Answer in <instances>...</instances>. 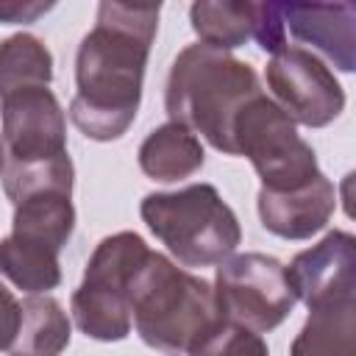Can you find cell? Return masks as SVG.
I'll list each match as a JSON object with an SVG mask.
<instances>
[{
  "label": "cell",
  "mask_w": 356,
  "mask_h": 356,
  "mask_svg": "<svg viewBox=\"0 0 356 356\" xmlns=\"http://www.w3.org/2000/svg\"><path fill=\"white\" fill-rule=\"evenodd\" d=\"M256 8L259 3H192L189 19L200 44L214 50H231L245 44L256 28Z\"/></svg>",
  "instance_id": "obj_17"
},
{
  "label": "cell",
  "mask_w": 356,
  "mask_h": 356,
  "mask_svg": "<svg viewBox=\"0 0 356 356\" xmlns=\"http://www.w3.org/2000/svg\"><path fill=\"white\" fill-rule=\"evenodd\" d=\"M231 142L234 156L250 159L264 192H295L323 175L314 150L298 136L295 122L267 95L242 106L231 125Z\"/></svg>",
  "instance_id": "obj_8"
},
{
  "label": "cell",
  "mask_w": 356,
  "mask_h": 356,
  "mask_svg": "<svg viewBox=\"0 0 356 356\" xmlns=\"http://www.w3.org/2000/svg\"><path fill=\"white\" fill-rule=\"evenodd\" d=\"M214 300L225 323L261 334L278 328L298 298L278 259L264 253H239L220 261Z\"/></svg>",
  "instance_id": "obj_9"
},
{
  "label": "cell",
  "mask_w": 356,
  "mask_h": 356,
  "mask_svg": "<svg viewBox=\"0 0 356 356\" xmlns=\"http://www.w3.org/2000/svg\"><path fill=\"white\" fill-rule=\"evenodd\" d=\"M19 320H22L19 300L11 295V289H6L0 284V350H8L14 345L17 331H19Z\"/></svg>",
  "instance_id": "obj_21"
},
{
  "label": "cell",
  "mask_w": 356,
  "mask_h": 356,
  "mask_svg": "<svg viewBox=\"0 0 356 356\" xmlns=\"http://www.w3.org/2000/svg\"><path fill=\"white\" fill-rule=\"evenodd\" d=\"M147 245L134 231H120L106 236L92 259L86 261L83 281L72 292L75 325L100 342H120L131 334V306L128 286L136 267L145 261Z\"/></svg>",
  "instance_id": "obj_7"
},
{
  "label": "cell",
  "mask_w": 356,
  "mask_h": 356,
  "mask_svg": "<svg viewBox=\"0 0 356 356\" xmlns=\"http://www.w3.org/2000/svg\"><path fill=\"white\" fill-rule=\"evenodd\" d=\"M356 300L309 309V320L292 339L289 356H353Z\"/></svg>",
  "instance_id": "obj_15"
},
{
  "label": "cell",
  "mask_w": 356,
  "mask_h": 356,
  "mask_svg": "<svg viewBox=\"0 0 356 356\" xmlns=\"http://www.w3.org/2000/svg\"><path fill=\"white\" fill-rule=\"evenodd\" d=\"M22 320L8 356H61L70 345V320L58 300L47 295H28L19 303Z\"/></svg>",
  "instance_id": "obj_16"
},
{
  "label": "cell",
  "mask_w": 356,
  "mask_h": 356,
  "mask_svg": "<svg viewBox=\"0 0 356 356\" xmlns=\"http://www.w3.org/2000/svg\"><path fill=\"white\" fill-rule=\"evenodd\" d=\"M253 39L270 56H275L278 50L286 47V31H284V22H281V14H278V3H259Z\"/></svg>",
  "instance_id": "obj_20"
},
{
  "label": "cell",
  "mask_w": 356,
  "mask_h": 356,
  "mask_svg": "<svg viewBox=\"0 0 356 356\" xmlns=\"http://www.w3.org/2000/svg\"><path fill=\"white\" fill-rule=\"evenodd\" d=\"M161 6L100 3L95 28L81 39L75 56V97L70 120L95 139H120L134 122L142 100V78L156 39Z\"/></svg>",
  "instance_id": "obj_1"
},
{
  "label": "cell",
  "mask_w": 356,
  "mask_h": 356,
  "mask_svg": "<svg viewBox=\"0 0 356 356\" xmlns=\"http://www.w3.org/2000/svg\"><path fill=\"white\" fill-rule=\"evenodd\" d=\"M3 167H6V150H3V139H0V172H3Z\"/></svg>",
  "instance_id": "obj_23"
},
{
  "label": "cell",
  "mask_w": 356,
  "mask_h": 356,
  "mask_svg": "<svg viewBox=\"0 0 356 356\" xmlns=\"http://www.w3.org/2000/svg\"><path fill=\"white\" fill-rule=\"evenodd\" d=\"M337 209L334 184L320 175L314 184L295 192H264L259 189V217L261 225L281 239H309L317 234Z\"/></svg>",
  "instance_id": "obj_13"
},
{
  "label": "cell",
  "mask_w": 356,
  "mask_h": 356,
  "mask_svg": "<svg viewBox=\"0 0 356 356\" xmlns=\"http://www.w3.org/2000/svg\"><path fill=\"white\" fill-rule=\"evenodd\" d=\"M267 86L275 106L300 125L323 128L345 108V92L334 72L306 47L286 44L267 64Z\"/></svg>",
  "instance_id": "obj_10"
},
{
  "label": "cell",
  "mask_w": 356,
  "mask_h": 356,
  "mask_svg": "<svg viewBox=\"0 0 356 356\" xmlns=\"http://www.w3.org/2000/svg\"><path fill=\"white\" fill-rule=\"evenodd\" d=\"M259 95L261 86L250 64L197 42L175 56L167 75L164 106L170 122L200 134L214 150L234 156V117Z\"/></svg>",
  "instance_id": "obj_3"
},
{
  "label": "cell",
  "mask_w": 356,
  "mask_h": 356,
  "mask_svg": "<svg viewBox=\"0 0 356 356\" xmlns=\"http://www.w3.org/2000/svg\"><path fill=\"white\" fill-rule=\"evenodd\" d=\"M192 356H270V350L256 331L222 323Z\"/></svg>",
  "instance_id": "obj_19"
},
{
  "label": "cell",
  "mask_w": 356,
  "mask_h": 356,
  "mask_svg": "<svg viewBox=\"0 0 356 356\" xmlns=\"http://www.w3.org/2000/svg\"><path fill=\"white\" fill-rule=\"evenodd\" d=\"M139 167L153 181H181L203 167L200 139L178 122H167L142 142Z\"/></svg>",
  "instance_id": "obj_14"
},
{
  "label": "cell",
  "mask_w": 356,
  "mask_h": 356,
  "mask_svg": "<svg viewBox=\"0 0 356 356\" xmlns=\"http://www.w3.org/2000/svg\"><path fill=\"white\" fill-rule=\"evenodd\" d=\"M53 56L42 39L31 33H17L0 42V97L19 86H50Z\"/></svg>",
  "instance_id": "obj_18"
},
{
  "label": "cell",
  "mask_w": 356,
  "mask_h": 356,
  "mask_svg": "<svg viewBox=\"0 0 356 356\" xmlns=\"http://www.w3.org/2000/svg\"><path fill=\"white\" fill-rule=\"evenodd\" d=\"M50 8H53V3H11V0H0V25L36 22Z\"/></svg>",
  "instance_id": "obj_22"
},
{
  "label": "cell",
  "mask_w": 356,
  "mask_h": 356,
  "mask_svg": "<svg viewBox=\"0 0 356 356\" xmlns=\"http://www.w3.org/2000/svg\"><path fill=\"white\" fill-rule=\"evenodd\" d=\"M353 245L348 231H331L323 242L298 253L284 267L295 298L309 309L353 300Z\"/></svg>",
  "instance_id": "obj_11"
},
{
  "label": "cell",
  "mask_w": 356,
  "mask_h": 356,
  "mask_svg": "<svg viewBox=\"0 0 356 356\" xmlns=\"http://www.w3.org/2000/svg\"><path fill=\"white\" fill-rule=\"evenodd\" d=\"M139 214L184 267L225 261L242 242L239 220L211 184L145 195Z\"/></svg>",
  "instance_id": "obj_5"
},
{
  "label": "cell",
  "mask_w": 356,
  "mask_h": 356,
  "mask_svg": "<svg viewBox=\"0 0 356 356\" xmlns=\"http://www.w3.org/2000/svg\"><path fill=\"white\" fill-rule=\"evenodd\" d=\"M70 189H36L14 203V228L0 239V273L36 295L61 284L58 253L72 236L75 209Z\"/></svg>",
  "instance_id": "obj_6"
},
{
  "label": "cell",
  "mask_w": 356,
  "mask_h": 356,
  "mask_svg": "<svg viewBox=\"0 0 356 356\" xmlns=\"http://www.w3.org/2000/svg\"><path fill=\"white\" fill-rule=\"evenodd\" d=\"M284 31L298 42L320 50L337 70L353 72L356 67V8L350 3H278Z\"/></svg>",
  "instance_id": "obj_12"
},
{
  "label": "cell",
  "mask_w": 356,
  "mask_h": 356,
  "mask_svg": "<svg viewBox=\"0 0 356 356\" xmlns=\"http://www.w3.org/2000/svg\"><path fill=\"white\" fill-rule=\"evenodd\" d=\"M128 306L142 342L172 356H192L225 323L214 289L153 250L131 278Z\"/></svg>",
  "instance_id": "obj_2"
},
{
  "label": "cell",
  "mask_w": 356,
  "mask_h": 356,
  "mask_svg": "<svg viewBox=\"0 0 356 356\" xmlns=\"http://www.w3.org/2000/svg\"><path fill=\"white\" fill-rule=\"evenodd\" d=\"M3 117V189L14 203L28 192L72 189L67 120L50 86H19L0 97Z\"/></svg>",
  "instance_id": "obj_4"
}]
</instances>
